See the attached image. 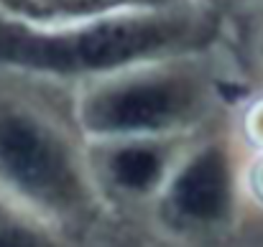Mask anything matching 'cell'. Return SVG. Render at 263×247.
Returning <instances> with one entry per match:
<instances>
[{"mask_svg":"<svg viewBox=\"0 0 263 247\" xmlns=\"http://www.w3.org/2000/svg\"><path fill=\"white\" fill-rule=\"evenodd\" d=\"M0 199L59 235L102 217L107 204L74 117V92L0 72Z\"/></svg>","mask_w":263,"mask_h":247,"instance_id":"obj_2","label":"cell"},{"mask_svg":"<svg viewBox=\"0 0 263 247\" xmlns=\"http://www.w3.org/2000/svg\"><path fill=\"white\" fill-rule=\"evenodd\" d=\"M174 3L184 0H0V15L33 26H57L120 10L164 8Z\"/></svg>","mask_w":263,"mask_h":247,"instance_id":"obj_6","label":"cell"},{"mask_svg":"<svg viewBox=\"0 0 263 247\" xmlns=\"http://www.w3.org/2000/svg\"><path fill=\"white\" fill-rule=\"evenodd\" d=\"M233 201L235 181L228 146L220 138L194 135L148 209L164 235L197 240L230 219Z\"/></svg>","mask_w":263,"mask_h":247,"instance_id":"obj_4","label":"cell"},{"mask_svg":"<svg viewBox=\"0 0 263 247\" xmlns=\"http://www.w3.org/2000/svg\"><path fill=\"white\" fill-rule=\"evenodd\" d=\"M217 33V13L192 0L57 26L0 15V72L77 89L138 67L202 56Z\"/></svg>","mask_w":263,"mask_h":247,"instance_id":"obj_1","label":"cell"},{"mask_svg":"<svg viewBox=\"0 0 263 247\" xmlns=\"http://www.w3.org/2000/svg\"><path fill=\"white\" fill-rule=\"evenodd\" d=\"M107 247H146V245H143L141 240H136L133 235H128V232H125L123 237H112Z\"/></svg>","mask_w":263,"mask_h":247,"instance_id":"obj_9","label":"cell"},{"mask_svg":"<svg viewBox=\"0 0 263 247\" xmlns=\"http://www.w3.org/2000/svg\"><path fill=\"white\" fill-rule=\"evenodd\" d=\"M253 186H256V191L263 196V161L256 166V171H253Z\"/></svg>","mask_w":263,"mask_h":247,"instance_id":"obj_10","label":"cell"},{"mask_svg":"<svg viewBox=\"0 0 263 247\" xmlns=\"http://www.w3.org/2000/svg\"><path fill=\"white\" fill-rule=\"evenodd\" d=\"M0 247H62L59 232L0 199Z\"/></svg>","mask_w":263,"mask_h":247,"instance_id":"obj_7","label":"cell"},{"mask_svg":"<svg viewBox=\"0 0 263 247\" xmlns=\"http://www.w3.org/2000/svg\"><path fill=\"white\" fill-rule=\"evenodd\" d=\"M192 138L89 143L92 176L105 204L112 209L151 207Z\"/></svg>","mask_w":263,"mask_h":247,"instance_id":"obj_5","label":"cell"},{"mask_svg":"<svg viewBox=\"0 0 263 247\" xmlns=\"http://www.w3.org/2000/svg\"><path fill=\"white\" fill-rule=\"evenodd\" d=\"M192 3H199V5H204V8L215 10V0H192Z\"/></svg>","mask_w":263,"mask_h":247,"instance_id":"obj_11","label":"cell"},{"mask_svg":"<svg viewBox=\"0 0 263 247\" xmlns=\"http://www.w3.org/2000/svg\"><path fill=\"white\" fill-rule=\"evenodd\" d=\"M199 56L159 61L74 89V117L87 143L199 135L215 82Z\"/></svg>","mask_w":263,"mask_h":247,"instance_id":"obj_3","label":"cell"},{"mask_svg":"<svg viewBox=\"0 0 263 247\" xmlns=\"http://www.w3.org/2000/svg\"><path fill=\"white\" fill-rule=\"evenodd\" d=\"M248 133L258 146H263V105H256V110L248 115Z\"/></svg>","mask_w":263,"mask_h":247,"instance_id":"obj_8","label":"cell"}]
</instances>
